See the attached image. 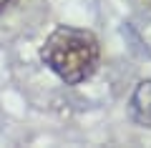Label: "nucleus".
<instances>
[{
  "instance_id": "1",
  "label": "nucleus",
  "mask_w": 151,
  "mask_h": 148,
  "mask_svg": "<svg viewBox=\"0 0 151 148\" xmlns=\"http://www.w3.org/2000/svg\"><path fill=\"white\" fill-rule=\"evenodd\" d=\"M40 60L65 85H81L96 73L101 45L91 30L58 25L40 45Z\"/></svg>"
},
{
  "instance_id": "2",
  "label": "nucleus",
  "mask_w": 151,
  "mask_h": 148,
  "mask_svg": "<svg viewBox=\"0 0 151 148\" xmlns=\"http://www.w3.org/2000/svg\"><path fill=\"white\" fill-rule=\"evenodd\" d=\"M129 113L136 123H151V80H141L131 93Z\"/></svg>"
},
{
  "instance_id": "3",
  "label": "nucleus",
  "mask_w": 151,
  "mask_h": 148,
  "mask_svg": "<svg viewBox=\"0 0 151 148\" xmlns=\"http://www.w3.org/2000/svg\"><path fill=\"white\" fill-rule=\"evenodd\" d=\"M13 3H15V0H0V13H5L8 8L13 5Z\"/></svg>"
}]
</instances>
